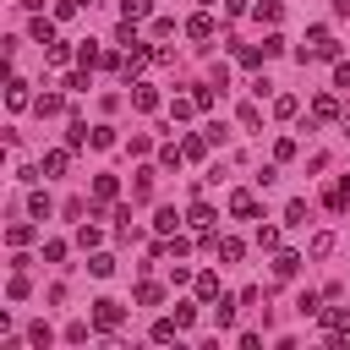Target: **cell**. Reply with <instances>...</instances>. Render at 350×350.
Here are the masks:
<instances>
[{"mask_svg":"<svg viewBox=\"0 0 350 350\" xmlns=\"http://www.w3.org/2000/svg\"><path fill=\"white\" fill-rule=\"evenodd\" d=\"M120 323H126V306L109 301V295H98V301H93V328H98V334H115Z\"/></svg>","mask_w":350,"mask_h":350,"instance_id":"6da1fadb","label":"cell"},{"mask_svg":"<svg viewBox=\"0 0 350 350\" xmlns=\"http://www.w3.org/2000/svg\"><path fill=\"white\" fill-rule=\"evenodd\" d=\"M131 104H137L142 115H153L164 98H159V88H153V82H131Z\"/></svg>","mask_w":350,"mask_h":350,"instance_id":"7a4b0ae2","label":"cell"},{"mask_svg":"<svg viewBox=\"0 0 350 350\" xmlns=\"http://www.w3.org/2000/svg\"><path fill=\"white\" fill-rule=\"evenodd\" d=\"M219 27H213V16L208 11H197V16H186V38H197V44H208Z\"/></svg>","mask_w":350,"mask_h":350,"instance_id":"3957f363","label":"cell"},{"mask_svg":"<svg viewBox=\"0 0 350 350\" xmlns=\"http://www.w3.org/2000/svg\"><path fill=\"white\" fill-rule=\"evenodd\" d=\"M312 120H323V126L339 120V98H334V93H317V98H312Z\"/></svg>","mask_w":350,"mask_h":350,"instance_id":"277c9868","label":"cell"},{"mask_svg":"<svg viewBox=\"0 0 350 350\" xmlns=\"http://www.w3.org/2000/svg\"><path fill=\"white\" fill-rule=\"evenodd\" d=\"M230 213H235V219H257L262 208H257V197H252V191H230Z\"/></svg>","mask_w":350,"mask_h":350,"instance_id":"5b68a950","label":"cell"},{"mask_svg":"<svg viewBox=\"0 0 350 350\" xmlns=\"http://www.w3.org/2000/svg\"><path fill=\"white\" fill-rule=\"evenodd\" d=\"M148 334H153V345H175V339H180V334H186V328H180V323H175V317H159V323H153V328H148Z\"/></svg>","mask_w":350,"mask_h":350,"instance_id":"8992f818","label":"cell"},{"mask_svg":"<svg viewBox=\"0 0 350 350\" xmlns=\"http://www.w3.org/2000/svg\"><path fill=\"white\" fill-rule=\"evenodd\" d=\"M191 290H197V301H208V306H213V301H219V273H197V279H191Z\"/></svg>","mask_w":350,"mask_h":350,"instance_id":"52a82bcc","label":"cell"},{"mask_svg":"<svg viewBox=\"0 0 350 350\" xmlns=\"http://www.w3.org/2000/svg\"><path fill=\"white\" fill-rule=\"evenodd\" d=\"M66 164H71V148H49L44 153V175H66Z\"/></svg>","mask_w":350,"mask_h":350,"instance_id":"ba28073f","label":"cell"},{"mask_svg":"<svg viewBox=\"0 0 350 350\" xmlns=\"http://www.w3.org/2000/svg\"><path fill=\"white\" fill-rule=\"evenodd\" d=\"M323 202H328L334 213H345V202H350V180H334V186L323 191Z\"/></svg>","mask_w":350,"mask_h":350,"instance_id":"9c48e42d","label":"cell"},{"mask_svg":"<svg viewBox=\"0 0 350 350\" xmlns=\"http://www.w3.org/2000/svg\"><path fill=\"white\" fill-rule=\"evenodd\" d=\"M273 273H279V279H295V273H301V252H279V257H273Z\"/></svg>","mask_w":350,"mask_h":350,"instance_id":"30bf717a","label":"cell"},{"mask_svg":"<svg viewBox=\"0 0 350 350\" xmlns=\"http://www.w3.org/2000/svg\"><path fill=\"white\" fill-rule=\"evenodd\" d=\"M5 98H11V109H27V104H33V93H27V82H22V77H11Z\"/></svg>","mask_w":350,"mask_h":350,"instance_id":"8fae6325","label":"cell"},{"mask_svg":"<svg viewBox=\"0 0 350 350\" xmlns=\"http://www.w3.org/2000/svg\"><path fill=\"white\" fill-rule=\"evenodd\" d=\"M93 197H98V202H115V197H120V180H115V175H98V180H93Z\"/></svg>","mask_w":350,"mask_h":350,"instance_id":"7c38bea8","label":"cell"},{"mask_svg":"<svg viewBox=\"0 0 350 350\" xmlns=\"http://www.w3.org/2000/svg\"><path fill=\"white\" fill-rule=\"evenodd\" d=\"M213 219H219V213H213L208 202H197V208L186 213V224H191V230H213Z\"/></svg>","mask_w":350,"mask_h":350,"instance_id":"4fadbf2b","label":"cell"},{"mask_svg":"<svg viewBox=\"0 0 350 350\" xmlns=\"http://www.w3.org/2000/svg\"><path fill=\"white\" fill-rule=\"evenodd\" d=\"M235 306H241V301H224V295H219V301H213V328H230V323H235Z\"/></svg>","mask_w":350,"mask_h":350,"instance_id":"5bb4252c","label":"cell"},{"mask_svg":"<svg viewBox=\"0 0 350 350\" xmlns=\"http://www.w3.org/2000/svg\"><path fill=\"white\" fill-rule=\"evenodd\" d=\"M120 16H126V22H142V16H153V0H120Z\"/></svg>","mask_w":350,"mask_h":350,"instance_id":"9a60e30c","label":"cell"},{"mask_svg":"<svg viewBox=\"0 0 350 350\" xmlns=\"http://www.w3.org/2000/svg\"><path fill=\"white\" fill-rule=\"evenodd\" d=\"M77 60H82V66H104V49H98L93 38H82V44H77Z\"/></svg>","mask_w":350,"mask_h":350,"instance_id":"2e32d148","label":"cell"},{"mask_svg":"<svg viewBox=\"0 0 350 350\" xmlns=\"http://www.w3.org/2000/svg\"><path fill=\"white\" fill-rule=\"evenodd\" d=\"M175 224H180L175 208H159V213H153V230H159V235H175Z\"/></svg>","mask_w":350,"mask_h":350,"instance_id":"e0dca14e","label":"cell"},{"mask_svg":"<svg viewBox=\"0 0 350 350\" xmlns=\"http://www.w3.org/2000/svg\"><path fill=\"white\" fill-rule=\"evenodd\" d=\"M213 252H219L224 262H241V252H246V246H241L235 235H219V246H213Z\"/></svg>","mask_w":350,"mask_h":350,"instance_id":"ac0fdd59","label":"cell"},{"mask_svg":"<svg viewBox=\"0 0 350 350\" xmlns=\"http://www.w3.org/2000/svg\"><path fill=\"white\" fill-rule=\"evenodd\" d=\"M159 301H164V290H159L153 279H142V284H137V306H159Z\"/></svg>","mask_w":350,"mask_h":350,"instance_id":"d6986e66","label":"cell"},{"mask_svg":"<svg viewBox=\"0 0 350 350\" xmlns=\"http://www.w3.org/2000/svg\"><path fill=\"white\" fill-rule=\"evenodd\" d=\"M295 312H301V317H317V312H323V295H317V290H301Z\"/></svg>","mask_w":350,"mask_h":350,"instance_id":"ffe728a7","label":"cell"},{"mask_svg":"<svg viewBox=\"0 0 350 350\" xmlns=\"http://www.w3.org/2000/svg\"><path fill=\"white\" fill-rule=\"evenodd\" d=\"M252 16H257V22H279V16H284V5H279V0H257V5H252Z\"/></svg>","mask_w":350,"mask_h":350,"instance_id":"44dd1931","label":"cell"},{"mask_svg":"<svg viewBox=\"0 0 350 350\" xmlns=\"http://www.w3.org/2000/svg\"><path fill=\"white\" fill-rule=\"evenodd\" d=\"M88 268H93L98 279H109V273H115V257H109V252H93V257H88Z\"/></svg>","mask_w":350,"mask_h":350,"instance_id":"7402d4cb","label":"cell"},{"mask_svg":"<svg viewBox=\"0 0 350 350\" xmlns=\"http://www.w3.org/2000/svg\"><path fill=\"white\" fill-rule=\"evenodd\" d=\"M44 60H49V66H66V60H71V49L55 38V44H44Z\"/></svg>","mask_w":350,"mask_h":350,"instance_id":"603a6c76","label":"cell"},{"mask_svg":"<svg viewBox=\"0 0 350 350\" xmlns=\"http://www.w3.org/2000/svg\"><path fill=\"white\" fill-rule=\"evenodd\" d=\"M33 104H38V115H60V109H66L60 93H44V98H33Z\"/></svg>","mask_w":350,"mask_h":350,"instance_id":"cb8c5ba5","label":"cell"},{"mask_svg":"<svg viewBox=\"0 0 350 350\" xmlns=\"http://www.w3.org/2000/svg\"><path fill=\"white\" fill-rule=\"evenodd\" d=\"M5 295H11V301H22V295H27V273H22V268L5 279Z\"/></svg>","mask_w":350,"mask_h":350,"instance_id":"d4e9b609","label":"cell"},{"mask_svg":"<svg viewBox=\"0 0 350 350\" xmlns=\"http://www.w3.org/2000/svg\"><path fill=\"white\" fill-rule=\"evenodd\" d=\"M33 38H38V44H55V22H44V16H33Z\"/></svg>","mask_w":350,"mask_h":350,"instance_id":"484cf974","label":"cell"},{"mask_svg":"<svg viewBox=\"0 0 350 350\" xmlns=\"http://www.w3.org/2000/svg\"><path fill=\"white\" fill-rule=\"evenodd\" d=\"M170 115H175V120H186V115H197V98H170Z\"/></svg>","mask_w":350,"mask_h":350,"instance_id":"4316f807","label":"cell"},{"mask_svg":"<svg viewBox=\"0 0 350 350\" xmlns=\"http://www.w3.org/2000/svg\"><path fill=\"white\" fill-rule=\"evenodd\" d=\"M295 109H301V104H295V93H279V98H273V115H284V120H290Z\"/></svg>","mask_w":350,"mask_h":350,"instance_id":"83f0119b","label":"cell"},{"mask_svg":"<svg viewBox=\"0 0 350 350\" xmlns=\"http://www.w3.org/2000/svg\"><path fill=\"white\" fill-rule=\"evenodd\" d=\"M153 191V170H137V180H131V197H148Z\"/></svg>","mask_w":350,"mask_h":350,"instance_id":"f1b7e54d","label":"cell"},{"mask_svg":"<svg viewBox=\"0 0 350 350\" xmlns=\"http://www.w3.org/2000/svg\"><path fill=\"white\" fill-rule=\"evenodd\" d=\"M27 213H33V219H49V197L33 191V197H27Z\"/></svg>","mask_w":350,"mask_h":350,"instance_id":"f546056e","label":"cell"},{"mask_svg":"<svg viewBox=\"0 0 350 350\" xmlns=\"http://www.w3.org/2000/svg\"><path fill=\"white\" fill-rule=\"evenodd\" d=\"M5 241H11V246H27V241H33V224H11Z\"/></svg>","mask_w":350,"mask_h":350,"instance_id":"4dcf8cb0","label":"cell"},{"mask_svg":"<svg viewBox=\"0 0 350 350\" xmlns=\"http://www.w3.org/2000/svg\"><path fill=\"white\" fill-rule=\"evenodd\" d=\"M257 246L273 252V246H279V230H273V224H257Z\"/></svg>","mask_w":350,"mask_h":350,"instance_id":"1f68e13d","label":"cell"},{"mask_svg":"<svg viewBox=\"0 0 350 350\" xmlns=\"http://www.w3.org/2000/svg\"><path fill=\"white\" fill-rule=\"evenodd\" d=\"M186 252H191L186 235H170V241H164V257H186Z\"/></svg>","mask_w":350,"mask_h":350,"instance_id":"d6a6232c","label":"cell"},{"mask_svg":"<svg viewBox=\"0 0 350 350\" xmlns=\"http://www.w3.org/2000/svg\"><path fill=\"white\" fill-rule=\"evenodd\" d=\"M49 339H55V334H49L44 323H33V328H27V345H38V350H49Z\"/></svg>","mask_w":350,"mask_h":350,"instance_id":"836d02e7","label":"cell"},{"mask_svg":"<svg viewBox=\"0 0 350 350\" xmlns=\"http://www.w3.org/2000/svg\"><path fill=\"white\" fill-rule=\"evenodd\" d=\"M241 126H246V131H257V126H262V115H257V104H241Z\"/></svg>","mask_w":350,"mask_h":350,"instance_id":"e575fe53","label":"cell"},{"mask_svg":"<svg viewBox=\"0 0 350 350\" xmlns=\"http://www.w3.org/2000/svg\"><path fill=\"white\" fill-rule=\"evenodd\" d=\"M93 148H115V126H93Z\"/></svg>","mask_w":350,"mask_h":350,"instance_id":"d590c367","label":"cell"},{"mask_svg":"<svg viewBox=\"0 0 350 350\" xmlns=\"http://www.w3.org/2000/svg\"><path fill=\"white\" fill-rule=\"evenodd\" d=\"M180 153H186V148H175V142H170V148L159 153V164H164V170H180Z\"/></svg>","mask_w":350,"mask_h":350,"instance_id":"8d00e7d4","label":"cell"},{"mask_svg":"<svg viewBox=\"0 0 350 350\" xmlns=\"http://www.w3.org/2000/svg\"><path fill=\"white\" fill-rule=\"evenodd\" d=\"M284 224H306V202H301V197L284 208Z\"/></svg>","mask_w":350,"mask_h":350,"instance_id":"74e56055","label":"cell"},{"mask_svg":"<svg viewBox=\"0 0 350 350\" xmlns=\"http://www.w3.org/2000/svg\"><path fill=\"white\" fill-rule=\"evenodd\" d=\"M175 323H180V328H191V323H197V306H186V301H175Z\"/></svg>","mask_w":350,"mask_h":350,"instance_id":"f35d334b","label":"cell"},{"mask_svg":"<svg viewBox=\"0 0 350 350\" xmlns=\"http://www.w3.org/2000/svg\"><path fill=\"white\" fill-rule=\"evenodd\" d=\"M334 88H345V93H350V60H334Z\"/></svg>","mask_w":350,"mask_h":350,"instance_id":"ab89813d","label":"cell"},{"mask_svg":"<svg viewBox=\"0 0 350 350\" xmlns=\"http://www.w3.org/2000/svg\"><path fill=\"white\" fill-rule=\"evenodd\" d=\"M191 98H197V109H213V98H219V93H213V82H208V88H197Z\"/></svg>","mask_w":350,"mask_h":350,"instance_id":"60d3db41","label":"cell"},{"mask_svg":"<svg viewBox=\"0 0 350 350\" xmlns=\"http://www.w3.org/2000/svg\"><path fill=\"white\" fill-rule=\"evenodd\" d=\"M273 159H279V164H284V159H295V142H290V137H279V142H273Z\"/></svg>","mask_w":350,"mask_h":350,"instance_id":"b9f144b4","label":"cell"},{"mask_svg":"<svg viewBox=\"0 0 350 350\" xmlns=\"http://www.w3.org/2000/svg\"><path fill=\"white\" fill-rule=\"evenodd\" d=\"M77 241H82V246H88V252H93V246H98V241H104V235H98V230H93V224H82V230H77Z\"/></svg>","mask_w":350,"mask_h":350,"instance_id":"7bdbcfd3","label":"cell"},{"mask_svg":"<svg viewBox=\"0 0 350 350\" xmlns=\"http://www.w3.org/2000/svg\"><path fill=\"white\" fill-rule=\"evenodd\" d=\"M334 252V235H312V257H328Z\"/></svg>","mask_w":350,"mask_h":350,"instance_id":"ee69618b","label":"cell"},{"mask_svg":"<svg viewBox=\"0 0 350 350\" xmlns=\"http://www.w3.org/2000/svg\"><path fill=\"white\" fill-rule=\"evenodd\" d=\"M334 11H339V16H350V0H334Z\"/></svg>","mask_w":350,"mask_h":350,"instance_id":"f6af8a7d","label":"cell"},{"mask_svg":"<svg viewBox=\"0 0 350 350\" xmlns=\"http://www.w3.org/2000/svg\"><path fill=\"white\" fill-rule=\"evenodd\" d=\"M77 5H93V0H77Z\"/></svg>","mask_w":350,"mask_h":350,"instance_id":"bcb514c9","label":"cell"},{"mask_svg":"<svg viewBox=\"0 0 350 350\" xmlns=\"http://www.w3.org/2000/svg\"><path fill=\"white\" fill-rule=\"evenodd\" d=\"M345 120H350V109H345Z\"/></svg>","mask_w":350,"mask_h":350,"instance_id":"7dc6e473","label":"cell"},{"mask_svg":"<svg viewBox=\"0 0 350 350\" xmlns=\"http://www.w3.org/2000/svg\"><path fill=\"white\" fill-rule=\"evenodd\" d=\"M202 5H213V0H202Z\"/></svg>","mask_w":350,"mask_h":350,"instance_id":"c3c4849f","label":"cell"}]
</instances>
